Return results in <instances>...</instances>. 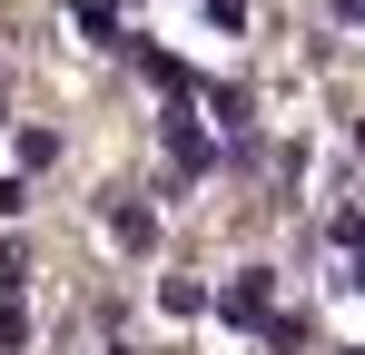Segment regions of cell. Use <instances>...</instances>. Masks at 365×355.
Returning a JSON list of instances; mask_svg holds the SVG:
<instances>
[{
  "label": "cell",
  "instance_id": "52a82bcc",
  "mask_svg": "<svg viewBox=\"0 0 365 355\" xmlns=\"http://www.w3.org/2000/svg\"><path fill=\"white\" fill-rule=\"evenodd\" d=\"M158 306H168V316H207V287H197V277H168Z\"/></svg>",
  "mask_w": 365,
  "mask_h": 355
},
{
  "label": "cell",
  "instance_id": "6da1fadb",
  "mask_svg": "<svg viewBox=\"0 0 365 355\" xmlns=\"http://www.w3.org/2000/svg\"><path fill=\"white\" fill-rule=\"evenodd\" d=\"M217 316H227V326H267V316H277V267H237L227 296H217Z\"/></svg>",
  "mask_w": 365,
  "mask_h": 355
},
{
  "label": "cell",
  "instance_id": "3957f363",
  "mask_svg": "<svg viewBox=\"0 0 365 355\" xmlns=\"http://www.w3.org/2000/svg\"><path fill=\"white\" fill-rule=\"evenodd\" d=\"M109 237H119L128 257H148V247H158V207H138V197H119V207H109Z\"/></svg>",
  "mask_w": 365,
  "mask_h": 355
},
{
  "label": "cell",
  "instance_id": "8fae6325",
  "mask_svg": "<svg viewBox=\"0 0 365 355\" xmlns=\"http://www.w3.org/2000/svg\"><path fill=\"white\" fill-rule=\"evenodd\" d=\"M336 20H346V30H365V0H336Z\"/></svg>",
  "mask_w": 365,
  "mask_h": 355
},
{
  "label": "cell",
  "instance_id": "30bf717a",
  "mask_svg": "<svg viewBox=\"0 0 365 355\" xmlns=\"http://www.w3.org/2000/svg\"><path fill=\"white\" fill-rule=\"evenodd\" d=\"M20 207H30V197H20V178H0V217H20Z\"/></svg>",
  "mask_w": 365,
  "mask_h": 355
},
{
  "label": "cell",
  "instance_id": "7a4b0ae2",
  "mask_svg": "<svg viewBox=\"0 0 365 355\" xmlns=\"http://www.w3.org/2000/svg\"><path fill=\"white\" fill-rule=\"evenodd\" d=\"M207 158H217V148H207V128H197L187 109H168V168H178V178H197Z\"/></svg>",
  "mask_w": 365,
  "mask_h": 355
},
{
  "label": "cell",
  "instance_id": "7c38bea8",
  "mask_svg": "<svg viewBox=\"0 0 365 355\" xmlns=\"http://www.w3.org/2000/svg\"><path fill=\"white\" fill-rule=\"evenodd\" d=\"M356 148H365V128H356Z\"/></svg>",
  "mask_w": 365,
  "mask_h": 355
},
{
  "label": "cell",
  "instance_id": "4fadbf2b",
  "mask_svg": "<svg viewBox=\"0 0 365 355\" xmlns=\"http://www.w3.org/2000/svg\"><path fill=\"white\" fill-rule=\"evenodd\" d=\"M356 355H365V346H356Z\"/></svg>",
  "mask_w": 365,
  "mask_h": 355
},
{
  "label": "cell",
  "instance_id": "ba28073f",
  "mask_svg": "<svg viewBox=\"0 0 365 355\" xmlns=\"http://www.w3.org/2000/svg\"><path fill=\"white\" fill-rule=\"evenodd\" d=\"M69 10H79V30H89V40H119V0H69Z\"/></svg>",
  "mask_w": 365,
  "mask_h": 355
},
{
  "label": "cell",
  "instance_id": "9c48e42d",
  "mask_svg": "<svg viewBox=\"0 0 365 355\" xmlns=\"http://www.w3.org/2000/svg\"><path fill=\"white\" fill-rule=\"evenodd\" d=\"M197 10H207V20H217L227 40H237V30H247V0H197Z\"/></svg>",
  "mask_w": 365,
  "mask_h": 355
},
{
  "label": "cell",
  "instance_id": "8992f818",
  "mask_svg": "<svg viewBox=\"0 0 365 355\" xmlns=\"http://www.w3.org/2000/svg\"><path fill=\"white\" fill-rule=\"evenodd\" d=\"M207 118H217V138H247V89H207Z\"/></svg>",
  "mask_w": 365,
  "mask_h": 355
},
{
  "label": "cell",
  "instance_id": "277c9868",
  "mask_svg": "<svg viewBox=\"0 0 365 355\" xmlns=\"http://www.w3.org/2000/svg\"><path fill=\"white\" fill-rule=\"evenodd\" d=\"M30 336V296H20V277H0V355Z\"/></svg>",
  "mask_w": 365,
  "mask_h": 355
},
{
  "label": "cell",
  "instance_id": "5b68a950",
  "mask_svg": "<svg viewBox=\"0 0 365 355\" xmlns=\"http://www.w3.org/2000/svg\"><path fill=\"white\" fill-rule=\"evenodd\" d=\"M257 336H267V355H306V346H316V326H306V316H267Z\"/></svg>",
  "mask_w": 365,
  "mask_h": 355
}]
</instances>
